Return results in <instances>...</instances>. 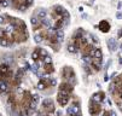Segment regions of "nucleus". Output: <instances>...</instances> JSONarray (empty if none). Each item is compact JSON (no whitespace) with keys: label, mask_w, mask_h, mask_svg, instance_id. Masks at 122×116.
I'll return each mask as SVG.
<instances>
[{"label":"nucleus","mask_w":122,"mask_h":116,"mask_svg":"<svg viewBox=\"0 0 122 116\" xmlns=\"http://www.w3.org/2000/svg\"><path fill=\"white\" fill-rule=\"evenodd\" d=\"M28 30L25 23L20 20L11 17L9 15L0 16V45L12 46L28 40Z\"/></svg>","instance_id":"nucleus-1"},{"label":"nucleus","mask_w":122,"mask_h":116,"mask_svg":"<svg viewBox=\"0 0 122 116\" xmlns=\"http://www.w3.org/2000/svg\"><path fill=\"white\" fill-rule=\"evenodd\" d=\"M9 109L16 116H31L38 104V96L29 90H15L6 94Z\"/></svg>","instance_id":"nucleus-2"},{"label":"nucleus","mask_w":122,"mask_h":116,"mask_svg":"<svg viewBox=\"0 0 122 116\" xmlns=\"http://www.w3.org/2000/svg\"><path fill=\"white\" fill-rule=\"evenodd\" d=\"M31 59L35 64V70L36 74L42 76L44 75H51L55 71V67L53 63H52V59L50 57V55L47 53V51L42 47H36L31 53Z\"/></svg>","instance_id":"nucleus-3"},{"label":"nucleus","mask_w":122,"mask_h":116,"mask_svg":"<svg viewBox=\"0 0 122 116\" xmlns=\"http://www.w3.org/2000/svg\"><path fill=\"white\" fill-rule=\"evenodd\" d=\"M74 91V85L69 84V82H62L58 87L57 93V102L61 106H65L71 99V93Z\"/></svg>","instance_id":"nucleus-4"},{"label":"nucleus","mask_w":122,"mask_h":116,"mask_svg":"<svg viewBox=\"0 0 122 116\" xmlns=\"http://www.w3.org/2000/svg\"><path fill=\"white\" fill-rule=\"evenodd\" d=\"M33 4V0H10V5L17 11H25Z\"/></svg>","instance_id":"nucleus-5"},{"label":"nucleus","mask_w":122,"mask_h":116,"mask_svg":"<svg viewBox=\"0 0 122 116\" xmlns=\"http://www.w3.org/2000/svg\"><path fill=\"white\" fill-rule=\"evenodd\" d=\"M62 79H63L64 82H69V84L75 82V73H74L73 68L64 67L62 69Z\"/></svg>","instance_id":"nucleus-6"},{"label":"nucleus","mask_w":122,"mask_h":116,"mask_svg":"<svg viewBox=\"0 0 122 116\" xmlns=\"http://www.w3.org/2000/svg\"><path fill=\"white\" fill-rule=\"evenodd\" d=\"M56 85V80L53 77H50V76H45V77H41L39 84H38V87L40 90H48L51 87H53Z\"/></svg>","instance_id":"nucleus-7"},{"label":"nucleus","mask_w":122,"mask_h":116,"mask_svg":"<svg viewBox=\"0 0 122 116\" xmlns=\"http://www.w3.org/2000/svg\"><path fill=\"white\" fill-rule=\"evenodd\" d=\"M41 111L44 115H52L55 112V104L51 99H45L41 104Z\"/></svg>","instance_id":"nucleus-8"},{"label":"nucleus","mask_w":122,"mask_h":116,"mask_svg":"<svg viewBox=\"0 0 122 116\" xmlns=\"http://www.w3.org/2000/svg\"><path fill=\"white\" fill-rule=\"evenodd\" d=\"M88 110H90V114L92 116H99V114L102 112V103L94 101V99H91Z\"/></svg>","instance_id":"nucleus-9"},{"label":"nucleus","mask_w":122,"mask_h":116,"mask_svg":"<svg viewBox=\"0 0 122 116\" xmlns=\"http://www.w3.org/2000/svg\"><path fill=\"white\" fill-rule=\"evenodd\" d=\"M68 116H82L81 114V108L77 101H74L68 109Z\"/></svg>","instance_id":"nucleus-10"},{"label":"nucleus","mask_w":122,"mask_h":116,"mask_svg":"<svg viewBox=\"0 0 122 116\" xmlns=\"http://www.w3.org/2000/svg\"><path fill=\"white\" fill-rule=\"evenodd\" d=\"M99 28H100V30H102V31L107 33V31H109L110 25H109V23H108L107 21H102V22L99 23Z\"/></svg>","instance_id":"nucleus-11"},{"label":"nucleus","mask_w":122,"mask_h":116,"mask_svg":"<svg viewBox=\"0 0 122 116\" xmlns=\"http://www.w3.org/2000/svg\"><path fill=\"white\" fill-rule=\"evenodd\" d=\"M0 116H3V115H1V114H0Z\"/></svg>","instance_id":"nucleus-12"}]
</instances>
